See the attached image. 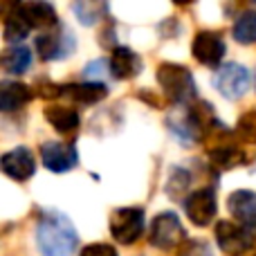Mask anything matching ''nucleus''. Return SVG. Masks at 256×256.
Here are the masks:
<instances>
[{"mask_svg": "<svg viewBox=\"0 0 256 256\" xmlns=\"http://www.w3.org/2000/svg\"><path fill=\"white\" fill-rule=\"evenodd\" d=\"M252 256H256V254H252Z\"/></svg>", "mask_w": 256, "mask_h": 256, "instance_id": "7c9ffc66", "label": "nucleus"}, {"mask_svg": "<svg viewBox=\"0 0 256 256\" xmlns=\"http://www.w3.org/2000/svg\"><path fill=\"white\" fill-rule=\"evenodd\" d=\"M234 40L240 45H252L256 43V12H243L234 22Z\"/></svg>", "mask_w": 256, "mask_h": 256, "instance_id": "4be33fe9", "label": "nucleus"}, {"mask_svg": "<svg viewBox=\"0 0 256 256\" xmlns=\"http://www.w3.org/2000/svg\"><path fill=\"white\" fill-rule=\"evenodd\" d=\"M144 222H146L144 209H137V207L115 209L110 216V234L117 243L132 245L144 234Z\"/></svg>", "mask_w": 256, "mask_h": 256, "instance_id": "423d86ee", "label": "nucleus"}, {"mask_svg": "<svg viewBox=\"0 0 256 256\" xmlns=\"http://www.w3.org/2000/svg\"><path fill=\"white\" fill-rule=\"evenodd\" d=\"M16 4H20V0H2V14L9 12V9H14Z\"/></svg>", "mask_w": 256, "mask_h": 256, "instance_id": "cd10ccee", "label": "nucleus"}, {"mask_svg": "<svg viewBox=\"0 0 256 256\" xmlns=\"http://www.w3.org/2000/svg\"><path fill=\"white\" fill-rule=\"evenodd\" d=\"M178 256H214V252H212V248H209V243H204V240L189 238L180 245Z\"/></svg>", "mask_w": 256, "mask_h": 256, "instance_id": "393cba45", "label": "nucleus"}, {"mask_svg": "<svg viewBox=\"0 0 256 256\" xmlns=\"http://www.w3.org/2000/svg\"><path fill=\"white\" fill-rule=\"evenodd\" d=\"M110 74L120 81H130L135 79L142 72L144 63L137 56V52H132L130 48H124V45H115L110 52Z\"/></svg>", "mask_w": 256, "mask_h": 256, "instance_id": "f8f14e48", "label": "nucleus"}, {"mask_svg": "<svg viewBox=\"0 0 256 256\" xmlns=\"http://www.w3.org/2000/svg\"><path fill=\"white\" fill-rule=\"evenodd\" d=\"M45 120L48 124L54 128V130L63 132V135H72L76 132L81 120H79V112L70 106H63V104H52V106L45 108Z\"/></svg>", "mask_w": 256, "mask_h": 256, "instance_id": "f3484780", "label": "nucleus"}, {"mask_svg": "<svg viewBox=\"0 0 256 256\" xmlns=\"http://www.w3.org/2000/svg\"><path fill=\"white\" fill-rule=\"evenodd\" d=\"M155 76H158L164 97L176 106H186L198 97V88H196L194 74L189 72V68L178 66V63H162Z\"/></svg>", "mask_w": 256, "mask_h": 256, "instance_id": "f03ea898", "label": "nucleus"}, {"mask_svg": "<svg viewBox=\"0 0 256 256\" xmlns=\"http://www.w3.org/2000/svg\"><path fill=\"white\" fill-rule=\"evenodd\" d=\"M34 48L43 61H61L74 52L76 40L66 25H56L52 30L40 32L34 40Z\"/></svg>", "mask_w": 256, "mask_h": 256, "instance_id": "20e7f679", "label": "nucleus"}, {"mask_svg": "<svg viewBox=\"0 0 256 256\" xmlns=\"http://www.w3.org/2000/svg\"><path fill=\"white\" fill-rule=\"evenodd\" d=\"M232 216L243 225H256V194L248 189L234 191L227 200Z\"/></svg>", "mask_w": 256, "mask_h": 256, "instance_id": "a211bd4d", "label": "nucleus"}, {"mask_svg": "<svg viewBox=\"0 0 256 256\" xmlns=\"http://www.w3.org/2000/svg\"><path fill=\"white\" fill-rule=\"evenodd\" d=\"M32 97H34L32 88L20 84V81H4L0 86V108H2V112L20 110L25 104L32 102Z\"/></svg>", "mask_w": 256, "mask_h": 256, "instance_id": "dca6fc26", "label": "nucleus"}, {"mask_svg": "<svg viewBox=\"0 0 256 256\" xmlns=\"http://www.w3.org/2000/svg\"><path fill=\"white\" fill-rule=\"evenodd\" d=\"M0 166H2V173L7 178H12V180H16V182H25L34 176L36 160H34V155H32L30 148L18 146V148H12L2 155Z\"/></svg>", "mask_w": 256, "mask_h": 256, "instance_id": "9b49d317", "label": "nucleus"}, {"mask_svg": "<svg viewBox=\"0 0 256 256\" xmlns=\"http://www.w3.org/2000/svg\"><path fill=\"white\" fill-rule=\"evenodd\" d=\"M252 2H256V0H252Z\"/></svg>", "mask_w": 256, "mask_h": 256, "instance_id": "c756f323", "label": "nucleus"}, {"mask_svg": "<svg viewBox=\"0 0 256 256\" xmlns=\"http://www.w3.org/2000/svg\"><path fill=\"white\" fill-rule=\"evenodd\" d=\"M184 230L180 225V218L173 212H164L158 214L150 222V232H148V240L153 248L168 252V250H176L184 243Z\"/></svg>", "mask_w": 256, "mask_h": 256, "instance_id": "39448f33", "label": "nucleus"}, {"mask_svg": "<svg viewBox=\"0 0 256 256\" xmlns=\"http://www.w3.org/2000/svg\"><path fill=\"white\" fill-rule=\"evenodd\" d=\"M63 97L72 99L74 104L92 106L108 97V88L102 81H84V84H68L63 86Z\"/></svg>", "mask_w": 256, "mask_h": 256, "instance_id": "2eb2a0df", "label": "nucleus"}, {"mask_svg": "<svg viewBox=\"0 0 256 256\" xmlns=\"http://www.w3.org/2000/svg\"><path fill=\"white\" fill-rule=\"evenodd\" d=\"M40 160H43L45 168L52 173H66L72 171L79 162L76 148L66 142H45L40 146Z\"/></svg>", "mask_w": 256, "mask_h": 256, "instance_id": "9d476101", "label": "nucleus"}, {"mask_svg": "<svg viewBox=\"0 0 256 256\" xmlns=\"http://www.w3.org/2000/svg\"><path fill=\"white\" fill-rule=\"evenodd\" d=\"M191 52H194V58L198 63H202V66H207V68H216V66H220L227 48H225V40H222V36L218 34V32L202 30L194 36Z\"/></svg>", "mask_w": 256, "mask_h": 256, "instance_id": "1a4fd4ad", "label": "nucleus"}, {"mask_svg": "<svg viewBox=\"0 0 256 256\" xmlns=\"http://www.w3.org/2000/svg\"><path fill=\"white\" fill-rule=\"evenodd\" d=\"M236 135L248 144H256V110H248L240 115L236 124Z\"/></svg>", "mask_w": 256, "mask_h": 256, "instance_id": "5701e85b", "label": "nucleus"}, {"mask_svg": "<svg viewBox=\"0 0 256 256\" xmlns=\"http://www.w3.org/2000/svg\"><path fill=\"white\" fill-rule=\"evenodd\" d=\"M186 189H189V173H186L184 168H176L166 184V194L171 196V198H180Z\"/></svg>", "mask_w": 256, "mask_h": 256, "instance_id": "b1692460", "label": "nucleus"}, {"mask_svg": "<svg viewBox=\"0 0 256 256\" xmlns=\"http://www.w3.org/2000/svg\"><path fill=\"white\" fill-rule=\"evenodd\" d=\"M184 214L196 227H207L214 222L218 214V200H216V191L204 186L198 189L184 200Z\"/></svg>", "mask_w": 256, "mask_h": 256, "instance_id": "6e6552de", "label": "nucleus"}, {"mask_svg": "<svg viewBox=\"0 0 256 256\" xmlns=\"http://www.w3.org/2000/svg\"><path fill=\"white\" fill-rule=\"evenodd\" d=\"M81 256H120L117 250L108 243H92L81 250Z\"/></svg>", "mask_w": 256, "mask_h": 256, "instance_id": "bb28decb", "label": "nucleus"}, {"mask_svg": "<svg viewBox=\"0 0 256 256\" xmlns=\"http://www.w3.org/2000/svg\"><path fill=\"white\" fill-rule=\"evenodd\" d=\"M216 243L222 254L227 256H243L256 245V225H243V222L232 220H218L216 230Z\"/></svg>", "mask_w": 256, "mask_h": 256, "instance_id": "7ed1b4c3", "label": "nucleus"}, {"mask_svg": "<svg viewBox=\"0 0 256 256\" xmlns=\"http://www.w3.org/2000/svg\"><path fill=\"white\" fill-rule=\"evenodd\" d=\"M30 32H32V25H30V20H27V16L22 14L20 4H16V7L9 9V12H4L2 36L7 43H18V40H22Z\"/></svg>", "mask_w": 256, "mask_h": 256, "instance_id": "6ab92c4d", "label": "nucleus"}, {"mask_svg": "<svg viewBox=\"0 0 256 256\" xmlns=\"http://www.w3.org/2000/svg\"><path fill=\"white\" fill-rule=\"evenodd\" d=\"M36 94L43 99H56V97H63V86H56L52 81H45L40 79L36 84Z\"/></svg>", "mask_w": 256, "mask_h": 256, "instance_id": "a878e982", "label": "nucleus"}, {"mask_svg": "<svg viewBox=\"0 0 256 256\" xmlns=\"http://www.w3.org/2000/svg\"><path fill=\"white\" fill-rule=\"evenodd\" d=\"M250 84H252L250 70L240 63H227L218 68L214 76V86L225 99H240L250 90Z\"/></svg>", "mask_w": 256, "mask_h": 256, "instance_id": "0eeeda50", "label": "nucleus"}, {"mask_svg": "<svg viewBox=\"0 0 256 256\" xmlns=\"http://www.w3.org/2000/svg\"><path fill=\"white\" fill-rule=\"evenodd\" d=\"M209 160H212V164L216 168L227 171V168H236L240 164H245L248 162V155H245V150L240 146H236L234 142L222 137L220 142H216V146L209 148Z\"/></svg>", "mask_w": 256, "mask_h": 256, "instance_id": "4468645a", "label": "nucleus"}, {"mask_svg": "<svg viewBox=\"0 0 256 256\" xmlns=\"http://www.w3.org/2000/svg\"><path fill=\"white\" fill-rule=\"evenodd\" d=\"M36 243L43 256H72L79 243V236L70 218L58 212H50L38 220Z\"/></svg>", "mask_w": 256, "mask_h": 256, "instance_id": "f257e3e1", "label": "nucleus"}, {"mask_svg": "<svg viewBox=\"0 0 256 256\" xmlns=\"http://www.w3.org/2000/svg\"><path fill=\"white\" fill-rule=\"evenodd\" d=\"M173 2H176V4H191L194 0H173Z\"/></svg>", "mask_w": 256, "mask_h": 256, "instance_id": "c85d7f7f", "label": "nucleus"}, {"mask_svg": "<svg viewBox=\"0 0 256 256\" xmlns=\"http://www.w3.org/2000/svg\"><path fill=\"white\" fill-rule=\"evenodd\" d=\"M2 70L9 72V74H25L32 66V52L25 48V45H12L2 52Z\"/></svg>", "mask_w": 256, "mask_h": 256, "instance_id": "412c9836", "label": "nucleus"}, {"mask_svg": "<svg viewBox=\"0 0 256 256\" xmlns=\"http://www.w3.org/2000/svg\"><path fill=\"white\" fill-rule=\"evenodd\" d=\"M72 12L81 25L92 27L108 16V2L106 0H72Z\"/></svg>", "mask_w": 256, "mask_h": 256, "instance_id": "aec40b11", "label": "nucleus"}, {"mask_svg": "<svg viewBox=\"0 0 256 256\" xmlns=\"http://www.w3.org/2000/svg\"><path fill=\"white\" fill-rule=\"evenodd\" d=\"M20 9L22 14L27 16V20H30L32 30H52V27H56V9H54L52 2H48V0H25V2H20Z\"/></svg>", "mask_w": 256, "mask_h": 256, "instance_id": "ddd939ff", "label": "nucleus"}]
</instances>
